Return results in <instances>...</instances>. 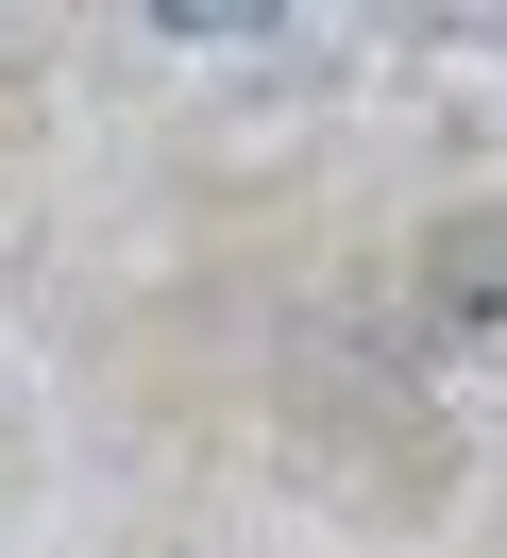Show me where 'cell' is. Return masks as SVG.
Here are the masks:
<instances>
[{
	"label": "cell",
	"mask_w": 507,
	"mask_h": 558,
	"mask_svg": "<svg viewBox=\"0 0 507 558\" xmlns=\"http://www.w3.org/2000/svg\"><path fill=\"white\" fill-rule=\"evenodd\" d=\"M169 35H270V17H304V0H153Z\"/></svg>",
	"instance_id": "1"
}]
</instances>
